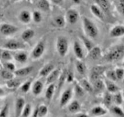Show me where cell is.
I'll use <instances>...</instances> for the list:
<instances>
[{"instance_id":"obj_1","label":"cell","mask_w":124,"mask_h":117,"mask_svg":"<svg viewBox=\"0 0 124 117\" xmlns=\"http://www.w3.org/2000/svg\"><path fill=\"white\" fill-rule=\"evenodd\" d=\"M124 56V46L118 45L113 47L104 56L107 61L113 62L119 60Z\"/></svg>"},{"instance_id":"obj_2","label":"cell","mask_w":124,"mask_h":117,"mask_svg":"<svg viewBox=\"0 0 124 117\" xmlns=\"http://www.w3.org/2000/svg\"><path fill=\"white\" fill-rule=\"evenodd\" d=\"M82 25L85 33L88 37L95 38L98 35V29L97 25L88 18L82 17Z\"/></svg>"},{"instance_id":"obj_3","label":"cell","mask_w":124,"mask_h":117,"mask_svg":"<svg viewBox=\"0 0 124 117\" xmlns=\"http://www.w3.org/2000/svg\"><path fill=\"white\" fill-rule=\"evenodd\" d=\"M56 50L58 54L61 57H65L69 51V41L65 37L60 36L57 38Z\"/></svg>"},{"instance_id":"obj_4","label":"cell","mask_w":124,"mask_h":117,"mask_svg":"<svg viewBox=\"0 0 124 117\" xmlns=\"http://www.w3.org/2000/svg\"><path fill=\"white\" fill-rule=\"evenodd\" d=\"M4 48L8 50H24L26 48V46L23 42L16 40H10L4 44Z\"/></svg>"},{"instance_id":"obj_5","label":"cell","mask_w":124,"mask_h":117,"mask_svg":"<svg viewBox=\"0 0 124 117\" xmlns=\"http://www.w3.org/2000/svg\"><path fill=\"white\" fill-rule=\"evenodd\" d=\"M19 29L16 25L8 23H2L0 25V33L4 36H10L14 35Z\"/></svg>"},{"instance_id":"obj_6","label":"cell","mask_w":124,"mask_h":117,"mask_svg":"<svg viewBox=\"0 0 124 117\" xmlns=\"http://www.w3.org/2000/svg\"><path fill=\"white\" fill-rule=\"evenodd\" d=\"M45 51V44L43 41H40L35 46L31 52V57L34 59H39L42 57Z\"/></svg>"},{"instance_id":"obj_7","label":"cell","mask_w":124,"mask_h":117,"mask_svg":"<svg viewBox=\"0 0 124 117\" xmlns=\"http://www.w3.org/2000/svg\"><path fill=\"white\" fill-rule=\"evenodd\" d=\"M79 13L74 8H70L67 10L65 16V19L70 24H75L79 19Z\"/></svg>"},{"instance_id":"obj_8","label":"cell","mask_w":124,"mask_h":117,"mask_svg":"<svg viewBox=\"0 0 124 117\" xmlns=\"http://www.w3.org/2000/svg\"><path fill=\"white\" fill-rule=\"evenodd\" d=\"M72 94L73 92L71 88L67 89L63 92L61 97L60 101H59L61 108H63L67 105V104L70 101V99L72 97Z\"/></svg>"},{"instance_id":"obj_9","label":"cell","mask_w":124,"mask_h":117,"mask_svg":"<svg viewBox=\"0 0 124 117\" xmlns=\"http://www.w3.org/2000/svg\"><path fill=\"white\" fill-rule=\"evenodd\" d=\"M105 69L106 68L105 67L99 66H97L93 67V69H92V72H91L90 76L92 81H94L95 80H98V79H100L101 75L105 72Z\"/></svg>"},{"instance_id":"obj_10","label":"cell","mask_w":124,"mask_h":117,"mask_svg":"<svg viewBox=\"0 0 124 117\" xmlns=\"http://www.w3.org/2000/svg\"><path fill=\"white\" fill-rule=\"evenodd\" d=\"M25 102L23 98H18L15 102V117H20L23 109L25 106Z\"/></svg>"},{"instance_id":"obj_11","label":"cell","mask_w":124,"mask_h":117,"mask_svg":"<svg viewBox=\"0 0 124 117\" xmlns=\"http://www.w3.org/2000/svg\"><path fill=\"white\" fill-rule=\"evenodd\" d=\"M73 52L78 59L79 60L83 59L84 57L83 50L79 42L77 41H75L73 43Z\"/></svg>"},{"instance_id":"obj_12","label":"cell","mask_w":124,"mask_h":117,"mask_svg":"<svg viewBox=\"0 0 124 117\" xmlns=\"http://www.w3.org/2000/svg\"><path fill=\"white\" fill-rule=\"evenodd\" d=\"M33 69L34 67L33 66H29L24 67H22L15 70V71L14 72V74L15 75L18 76H21V77L26 76L33 71Z\"/></svg>"},{"instance_id":"obj_13","label":"cell","mask_w":124,"mask_h":117,"mask_svg":"<svg viewBox=\"0 0 124 117\" xmlns=\"http://www.w3.org/2000/svg\"><path fill=\"white\" fill-rule=\"evenodd\" d=\"M102 51L101 49L98 46L94 47L88 51V57L93 60H97L101 57Z\"/></svg>"},{"instance_id":"obj_14","label":"cell","mask_w":124,"mask_h":117,"mask_svg":"<svg viewBox=\"0 0 124 117\" xmlns=\"http://www.w3.org/2000/svg\"><path fill=\"white\" fill-rule=\"evenodd\" d=\"M61 70L60 69H54L48 76H47V84H50L54 83L55 81H56L61 74Z\"/></svg>"},{"instance_id":"obj_15","label":"cell","mask_w":124,"mask_h":117,"mask_svg":"<svg viewBox=\"0 0 124 117\" xmlns=\"http://www.w3.org/2000/svg\"><path fill=\"white\" fill-rule=\"evenodd\" d=\"M97 5L104 13H107L110 9V3L108 0H93Z\"/></svg>"},{"instance_id":"obj_16","label":"cell","mask_w":124,"mask_h":117,"mask_svg":"<svg viewBox=\"0 0 124 117\" xmlns=\"http://www.w3.org/2000/svg\"><path fill=\"white\" fill-rule=\"evenodd\" d=\"M111 37L117 38L124 35V25H116L111 30L110 33Z\"/></svg>"},{"instance_id":"obj_17","label":"cell","mask_w":124,"mask_h":117,"mask_svg":"<svg viewBox=\"0 0 124 117\" xmlns=\"http://www.w3.org/2000/svg\"><path fill=\"white\" fill-rule=\"evenodd\" d=\"M19 19L23 24H29L31 20V15L30 12L27 10H23L19 13Z\"/></svg>"},{"instance_id":"obj_18","label":"cell","mask_w":124,"mask_h":117,"mask_svg":"<svg viewBox=\"0 0 124 117\" xmlns=\"http://www.w3.org/2000/svg\"><path fill=\"white\" fill-rule=\"evenodd\" d=\"M90 10L93 15L95 16L96 18L99 19L100 20H104V12L98 7L97 5L93 4L90 7Z\"/></svg>"},{"instance_id":"obj_19","label":"cell","mask_w":124,"mask_h":117,"mask_svg":"<svg viewBox=\"0 0 124 117\" xmlns=\"http://www.w3.org/2000/svg\"><path fill=\"white\" fill-rule=\"evenodd\" d=\"M44 85L43 83L40 80H37L35 81L32 85L31 89H32V93L35 95V96H38L41 94L42 92V89H43Z\"/></svg>"},{"instance_id":"obj_20","label":"cell","mask_w":124,"mask_h":117,"mask_svg":"<svg viewBox=\"0 0 124 117\" xmlns=\"http://www.w3.org/2000/svg\"><path fill=\"white\" fill-rule=\"evenodd\" d=\"M91 114L94 117H102L107 114V110L101 106H95L90 111Z\"/></svg>"},{"instance_id":"obj_21","label":"cell","mask_w":124,"mask_h":117,"mask_svg":"<svg viewBox=\"0 0 124 117\" xmlns=\"http://www.w3.org/2000/svg\"><path fill=\"white\" fill-rule=\"evenodd\" d=\"M36 6L39 9L44 12H48L50 10V4L48 0H38Z\"/></svg>"},{"instance_id":"obj_22","label":"cell","mask_w":124,"mask_h":117,"mask_svg":"<svg viewBox=\"0 0 124 117\" xmlns=\"http://www.w3.org/2000/svg\"><path fill=\"white\" fill-rule=\"evenodd\" d=\"M54 69V66L53 64H47L40 70L39 75L41 76H47Z\"/></svg>"},{"instance_id":"obj_23","label":"cell","mask_w":124,"mask_h":117,"mask_svg":"<svg viewBox=\"0 0 124 117\" xmlns=\"http://www.w3.org/2000/svg\"><path fill=\"white\" fill-rule=\"evenodd\" d=\"M35 31L31 29H27L21 33V38L24 41H30L35 36Z\"/></svg>"},{"instance_id":"obj_24","label":"cell","mask_w":124,"mask_h":117,"mask_svg":"<svg viewBox=\"0 0 124 117\" xmlns=\"http://www.w3.org/2000/svg\"><path fill=\"white\" fill-rule=\"evenodd\" d=\"M104 83H105V86L106 87L108 92L110 93H116L119 90V87H117L113 81L110 80H106Z\"/></svg>"},{"instance_id":"obj_25","label":"cell","mask_w":124,"mask_h":117,"mask_svg":"<svg viewBox=\"0 0 124 117\" xmlns=\"http://www.w3.org/2000/svg\"><path fill=\"white\" fill-rule=\"evenodd\" d=\"M54 91H55V85L54 83H52L48 84L47 89H46L45 97L47 100L50 101L52 100L53 95H54Z\"/></svg>"},{"instance_id":"obj_26","label":"cell","mask_w":124,"mask_h":117,"mask_svg":"<svg viewBox=\"0 0 124 117\" xmlns=\"http://www.w3.org/2000/svg\"><path fill=\"white\" fill-rule=\"evenodd\" d=\"M68 109H69V111L70 112L73 113V114H76L80 110L81 106H80V104L78 101H73L68 106Z\"/></svg>"},{"instance_id":"obj_27","label":"cell","mask_w":124,"mask_h":117,"mask_svg":"<svg viewBox=\"0 0 124 117\" xmlns=\"http://www.w3.org/2000/svg\"><path fill=\"white\" fill-rule=\"evenodd\" d=\"M13 58L18 63H25L27 61V55L24 52H19L15 55Z\"/></svg>"},{"instance_id":"obj_28","label":"cell","mask_w":124,"mask_h":117,"mask_svg":"<svg viewBox=\"0 0 124 117\" xmlns=\"http://www.w3.org/2000/svg\"><path fill=\"white\" fill-rule=\"evenodd\" d=\"M105 83L101 79H98V80L93 81V91L94 90V91H97V92H100V91H102L105 88Z\"/></svg>"},{"instance_id":"obj_29","label":"cell","mask_w":124,"mask_h":117,"mask_svg":"<svg viewBox=\"0 0 124 117\" xmlns=\"http://www.w3.org/2000/svg\"><path fill=\"white\" fill-rule=\"evenodd\" d=\"M76 68L78 72L80 75H84L87 69L84 63L82 62V60H79V59L76 61Z\"/></svg>"},{"instance_id":"obj_30","label":"cell","mask_w":124,"mask_h":117,"mask_svg":"<svg viewBox=\"0 0 124 117\" xmlns=\"http://www.w3.org/2000/svg\"><path fill=\"white\" fill-rule=\"evenodd\" d=\"M54 22L56 25L58 27H64L66 24V19L62 15H58L54 19Z\"/></svg>"},{"instance_id":"obj_31","label":"cell","mask_w":124,"mask_h":117,"mask_svg":"<svg viewBox=\"0 0 124 117\" xmlns=\"http://www.w3.org/2000/svg\"><path fill=\"white\" fill-rule=\"evenodd\" d=\"M20 84L21 81L19 80H15L14 78L7 80V82H6V86H7V88L10 89L17 88L18 86H20Z\"/></svg>"},{"instance_id":"obj_32","label":"cell","mask_w":124,"mask_h":117,"mask_svg":"<svg viewBox=\"0 0 124 117\" xmlns=\"http://www.w3.org/2000/svg\"><path fill=\"white\" fill-rule=\"evenodd\" d=\"M14 72H12L8 71V70H6V69H2L0 72V75L2 77V78L6 80H9L11 79L14 78Z\"/></svg>"},{"instance_id":"obj_33","label":"cell","mask_w":124,"mask_h":117,"mask_svg":"<svg viewBox=\"0 0 124 117\" xmlns=\"http://www.w3.org/2000/svg\"><path fill=\"white\" fill-rule=\"evenodd\" d=\"M13 59V57L9 50H2V54H1V60H3L4 62L11 61Z\"/></svg>"},{"instance_id":"obj_34","label":"cell","mask_w":124,"mask_h":117,"mask_svg":"<svg viewBox=\"0 0 124 117\" xmlns=\"http://www.w3.org/2000/svg\"><path fill=\"white\" fill-rule=\"evenodd\" d=\"M111 112L116 117H124V111L118 106H115L111 108Z\"/></svg>"},{"instance_id":"obj_35","label":"cell","mask_w":124,"mask_h":117,"mask_svg":"<svg viewBox=\"0 0 124 117\" xmlns=\"http://www.w3.org/2000/svg\"><path fill=\"white\" fill-rule=\"evenodd\" d=\"M80 38H81V41H82L84 45V46L85 47V48L87 49V50L90 51L92 48H93V43H92V41H91L88 38L81 35V36H80Z\"/></svg>"},{"instance_id":"obj_36","label":"cell","mask_w":124,"mask_h":117,"mask_svg":"<svg viewBox=\"0 0 124 117\" xmlns=\"http://www.w3.org/2000/svg\"><path fill=\"white\" fill-rule=\"evenodd\" d=\"M113 100V98L112 95H111V93L108 92H107L105 94V95H104V100H103L104 104H105V106L109 108L111 105Z\"/></svg>"},{"instance_id":"obj_37","label":"cell","mask_w":124,"mask_h":117,"mask_svg":"<svg viewBox=\"0 0 124 117\" xmlns=\"http://www.w3.org/2000/svg\"><path fill=\"white\" fill-rule=\"evenodd\" d=\"M81 86H82V88L84 89V90L88 92H92L93 91V86L91 85V84L90 83L89 81H88L87 80H82L81 81Z\"/></svg>"},{"instance_id":"obj_38","label":"cell","mask_w":124,"mask_h":117,"mask_svg":"<svg viewBox=\"0 0 124 117\" xmlns=\"http://www.w3.org/2000/svg\"><path fill=\"white\" fill-rule=\"evenodd\" d=\"M31 112V106L30 103L25 104L24 109H23L21 117H29Z\"/></svg>"},{"instance_id":"obj_39","label":"cell","mask_w":124,"mask_h":117,"mask_svg":"<svg viewBox=\"0 0 124 117\" xmlns=\"http://www.w3.org/2000/svg\"><path fill=\"white\" fill-rule=\"evenodd\" d=\"M31 18L33 19V21L35 23H40L42 21V17L41 15V12L39 11L35 10L33 11L32 13V16H31Z\"/></svg>"},{"instance_id":"obj_40","label":"cell","mask_w":124,"mask_h":117,"mask_svg":"<svg viewBox=\"0 0 124 117\" xmlns=\"http://www.w3.org/2000/svg\"><path fill=\"white\" fill-rule=\"evenodd\" d=\"M39 117H44L48 113V108L44 104H41L38 107Z\"/></svg>"},{"instance_id":"obj_41","label":"cell","mask_w":124,"mask_h":117,"mask_svg":"<svg viewBox=\"0 0 124 117\" xmlns=\"http://www.w3.org/2000/svg\"><path fill=\"white\" fill-rule=\"evenodd\" d=\"M31 84H32V81L31 80H28L26 81L25 83L23 84L21 86V91L23 93H27L29 91L31 87Z\"/></svg>"},{"instance_id":"obj_42","label":"cell","mask_w":124,"mask_h":117,"mask_svg":"<svg viewBox=\"0 0 124 117\" xmlns=\"http://www.w3.org/2000/svg\"><path fill=\"white\" fill-rule=\"evenodd\" d=\"M66 74L67 72L65 70H64L62 72H61L60 75L59 76V81H58V90H60L62 87L65 80H66Z\"/></svg>"},{"instance_id":"obj_43","label":"cell","mask_w":124,"mask_h":117,"mask_svg":"<svg viewBox=\"0 0 124 117\" xmlns=\"http://www.w3.org/2000/svg\"><path fill=\"white\" fill-rule=\"evenodd\" d=\"M3 67L4 69H6V70H8V71L12 72H14L16 70L15 66L11 61L4 62Z\"/></svg>"},{"instance_id":"obj_44","label":"cell","mask_w":124,"mask_h":117,"mask_svg":"<svg viewBox=\"0 0 124 117\" xmlns=\"http://www.w3.org/2000/svg\"><path fill=\"white\" fill-rule=\"evenodd\" d=\"M9 113V105L6 104L2 107L0 110V117H8Z\"/></svg>"},{"instance_id":"obj_45","label":"cell","mask_w":124,"mask_h":117,"mask_svg":"<svg viewBox=\"0 0 124 117\" xmlns=\"http://www.w3.org/2000/svg\"><path fill=\"white\" fill-rule=\"evenodd\" d=\"M75 91L76 94L79 97H82L84 95L85 91L84 89L82 88V86L81 85L78 84H76L75 86Z\"/></svg>"},{"instance_id":"obj_46","label":"cell","mask_w":124,"mask_h":117,"mask_svg":"<svg viewBox=\"0 0 124 117\" xmlns=\"http://www.w3.org/2000/svg\"><path fill=\"white\" fill-rule=\"evenodd\" d=\"M106 76L107 78L108 79V80H110L111 81H115L117 80L115 71H114V70H108V71H107Z\"/></svg>"},{"instance_id":"obj_47","label":"cell","mask_w":124,"mask_h":117,"mask_svg":"<svg viewBox=\"0 0 124 117\" xmlns=\"http://www.w3.org/2000/svg\"><path fill=\"white\" fill-rule=\"evenodd\" d=\"M113 100L115 103H116L117 105H121L123 101V99H122V96L121 93L118 92L116 93L113 97Z\"/></svg>"},{"instance_id":"obj_48","label":"cell","mask_w":124,"mask_h":117,"mask_svg":"<svg viewBox=\"0 0 124 117\" xmlns=\"http://www.w3.org/2000/svg\"><path fill=\"white\" fill-rule=\"evenodd\" d=\"M115 71V74H116V78H117V80H122L124 76V69H121V68H118V69H116Z\"/></svg>"},{"instance_id":"obj_49","label":"cell","mask_w":124,"mask_h":117,"mask_svg":"<svg viewBox=\"0 0 124 117\" xmlns=\"http://www.w3.org/2000/svg\"><path fill=\"white\" fill-rule=\"evenodd\" d=\"M66 80L68 83H71L73 81V75L71 73V72H67Z\"/></svg>"},{"instance_id":"obj_50","label":"cell","mask_w":124,"mask_h":117,"mask_svg":"<svg viewBox=\"0 0 124 117\" xmlns=\"http://www.w3.org/2000/svg\"><path fill=\"white\" fill-rule=\"evenodd\" d=\"M118 6L120 12L124 15V0H119Z\"/></svg>"},{"instance_id":"obj_51","label":"cell","mask_w":124,"mask_h":117,"mask_svg":"<svg viewBox=\"0 0 124 117\" xmlns=\"http://www.w3.org/2000/svg\"><path fill=\"white\" fill-rule=\"evenodd\" d=\"M51 1H52L53 4H54L58 5L61 4L63 0H51Z\"/></svg>"},{"instance_id":"obj_52","label":"cell","mask_w":124,"mask_h":117,"mask_svg":"<svg viewBox=\"0 0 124 117\" xmlns=\"http://www.w3.org/2000/svg\"><path fill=\"white\" fill-rule=\"evenodd\" d=\"M39 117L38 112V107L35 109V110L33 111V113L32 117Z\"/></svg>"},{"instance_id":"obj_53","label":"cell","mask_w":124,"mask_h":117,"mask_svg":"<svg viewBox=\"0 0 124 117\" xmlns=\"http://www.w3.org/2000/svg\"><path fill=\"white\" fill-rule=\"evenodd\" d=\"M75 117H88V116H87L86 114H78V115H76Z\"/></svg>"},{"instance_id":"obj_54","label":"cell","mask_w":124,"mask_h":117,"mask_svg":"<svg viewBox=\"0 0 124 117\" xmlns=\"http://www.w3.org/2000/svg\"><path fill=\"white\" fill-rule=\"evenodd\" d=\"M4 95V90L2 88L0 87V98L3 97Z\"/></svg>"},{"instance_id":"obj_55","label":"cell","mask_w":124,"mask_h":117,"mask_svg":"<svg viewBox=\"0 0 124 117\" xmlns=\"http://www.w3.org/2000/svg\"><path fill=\"white\" fill-rule=\"evenodd\" d=\"M73 2H74L75 4H79L81 2V1L82 0H72Z\"/></svg>"},{"instance_id":"obj_56","label":"cell","mask_w":124,"mask_h":117,"mask_svg":"<svg viewBox=\"0 0 124 117\" xmlns=\"http://www.w3.org/2000/svg\"><path fill=\"white\" fill-rule=\"evenodd\" d=\"M9 1H10L11 3H15V2H18V1H21V0H9Z\"/></svg>"},{"instance_id":"obj_57","label":"cell","mask_w":124,"mask_h":117,"mask_svg":"<svg viewBox=\"0 0 124 117\" xmlns=\"http://www.w3.org/2000/svg\"><path fill=\"white\" fill-rule=\"evenodd\" d=\"M2 50L0 49V61H1V54H2Z\"/></svg>"},{"instance_id":"obj_58","label":"cell","mask_w":124,"mask_h":117,"mask_svg":"<svg viewBox=\"0 0 124 117\" xmlns=\"http://www.w3.org/2000/svg\"><path fill=\"white\" fill-rule=\"evenodd\" d=\"M31 1H32V2H36V1H38V0H31Z\"/></svg>"},{"instance_id":"obj_59","label":"cell","mask_w":124,"mask_h":117,"mask_svg":"<svg viewBox=\"0 0 124 117\" xmlns=\"http://www.w3.org/2000/svg\"></svg>"},{"instance_id":"obj_60","label":"cell","mask_w":124,"mask_h":117,"mask_svg":"<svg viewBox=\"0 0 124 117\" xmlns=\"http://www.w3.org/2000/svg\"></svg>"},{"instance_id":"obj_61","label":"cell","mask_w":124,"mask_h":117,"mask_svg":"<svg viewBox=\"0 0 124 117\" xmlns=\"http://www.w3.org/2000/svg\"></svg>"}]
</instances>
